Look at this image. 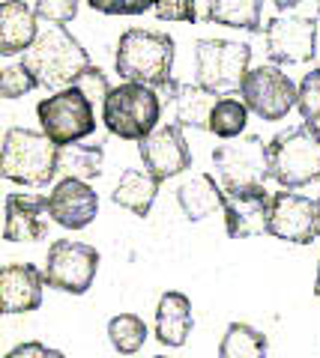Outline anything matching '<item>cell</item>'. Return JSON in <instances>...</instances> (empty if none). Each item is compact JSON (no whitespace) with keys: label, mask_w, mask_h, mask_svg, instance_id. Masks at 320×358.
Segmentation results:
<instances>
[{"label":"cell","mask_w":320,"mask_h":358,"mask_svg":"<svg viewBox=\"0 0 320 358\" xmlns=\"http://www.w3.org/2000/svg\"><path fill=\"white\" fill-rule=\"evenodd\" d=\"M25 63L36 75L39 87L63 90V87H72L81 78V72L90 66V54L66 30V24L42 18L36 39L25 51Z\"/></svg>","instance_id":"1"},{"label":"cell","mask_w":320,"mask_h":358,"mask_svg":"<svg viewBox=\"0 0 320 358\" xmlns=\"http://www.w3.org/2000/svg\"><path fill=\"white\" fill-rule=\"evenodd\" d=\"M174 39L165 30L129 27L117 42L114 66L120 78L150 87H165L174 69Z\"/></svg>","instance_id":"2"},{"label":"cell","mask_w":320,"mask_h":358,"mask_svg":"<svg viewBox=\"0 0 320 358\" xmlns=\"http://www.w3.org/2000/svg\"><path fill=\"white\" fill-rule=\"evenodd\" d=\"M270 176L281 188L320 182V122L305 120L270 141Z\"/></svg>","instance_id":"3"},{"label":"cell","mask_w":320,"mask_h":358,"mask_svg":"<svg viewBox=\"0 0 320 358\" xmlns=\"http://www.w3.org/2000/svg\"><path fill=\"white\" fill-rule=\"evenodd\" d=\"M57 155L60 147L46 131H33L13 126L4 134V152H0V171L9 182L42 188L57 176Z\"/></svg>","instance_id":"4"},{"label":"cell","mask_w":320,"mask_h":358,"mask_svg":"<svg viewBox=\"0 0 320 358\" xmlns=\"http://www.w3.org/2000/svg\"><path fill=\"white\" fill-rule=\"evenodd\" d=\"M162 102L156 87L126 81L111 87V93L102 102V120L105 129L123 141H144L147 134L159 126Z\"/></svg>","instance_id":"5"},{"label":"cell","mask_w":320,"mask_h":358,"mask_svg":"<svg viewBox=\"0 0 320 358\" xmlns=\"http://www.w3.org/2000/svg\"><path fill=\"white\" fill-rule=\"evenodd\" d=\"M251 45L234 39H197L195 42V81L213 93H237L249 75Z\"/></svg>","instance_id":"6"},{"label":"cell","mask_w":320,"mask_h":358,"mask_svg":"<svg viewBox=\"0 0 320 358\" xmlns=\"http://www.w3.org/2000/svg\"><path fill=\"white\" fill-rule=\"evenodd\" d=\"M36 117H39L42 131H46L57 147L78 143V141L90 138V134L96 131L93 102L87 99V93L78 84L63 87V90H57V93L46 96L36 105Z\"/></svg>","instance_id":"7"},{"label":"cell","mask_w":320,"mask_h":358,"mask_svg":"<svg viewBox=\"0 0 320 358\" xmlns=\"http://www.w3.org/2000/svg\"><path fill=\"white\" fill-rule=\"evenodd\" d=\"M46 281L60 293L84 296L93 287L99 272V251L87 242L54 239L46 254Z\"/></svg>","instance_id":"8"},{"label":"cell","mask_w":320,"mask_h":358,"mask_svg":"<svg viewBox=\"0 0 320 358\" xmlns=\"http://www.w3.org/2000/svg\"><path fill=\"white\" fill-rule=\"evenodd\" d=\"M242 102L249 105V110H255L260 120L267 122H279L296 108L300 99V87H296L288 72L279 69V63H267L258 69H249L246 81L239 87Z\"/></svg>","instance_id":"9"},{"label":"cell","mask_w":320,"mask_h":358,"mask_svg":"<svg viewBox=\"0 0 320 358\" xmlns=\"http://www.w3.org/2000/svg\"><path fill=\"white\" fill-rule=\"evenodd\" d=\"M213 164L222 185H260L270 179V143L258 134L230 138L213 150Z\"/></svg>","instance_id":"10"},{"label":"cell","mask_w":320,"mask_h":358,"mask_svg":"<svg viewBox=\"0 0 320 358\" xmlns=\"http://www.w3.org/2000/svg\"><path fill=\"white\" fill-rule=\"evenodd\" d=\"M222 212H225V227L230 239H255V236L270 233L272 194L267 192V182L225 185Z\"/></svg>","instance_id":"11"},{"label":"cell","mask_w":320,"mask_h":358,"mask_svg":"<svg viewBox=\"0 0 320 358\" xmlns=\"http://www.w3.org/2000/svg\"><path fill=\"white\" fill-rule=\"evenodd\" d=\"M270 236L293 245H312L320 239V194L305 197L296 194V188L272 194L270 212Z\"/></svg>","instance_id":"12"},{"label":"cell","mask_w":320,"mask_h":358,"mask_svg":"<svg viewBox=\"0 0 320 358\" xmlns=\"http://www.w3.org/2000/svg\"><path fill=\"white\" fill-rule=\"evenodd\" d=\"M263 39H267V54L279 66H296V63L314 60L317 54L314 15H300V13L275 15L263 27Z\"/></svg>","instance_id":"13"},{"label":"cell","mask_w":320,"mask_h":358,"mask_svg":"<svg viewBox=\"0 0 320 358\" xmlns=\"http://www.w3.org/2000/svg\"><path fill=\"white\" fill-rule=\"evenodd\" d=\"M141 162L156 179H174L192 167V150L186 143L183 126L168 122V126H156L144 141L138 143Z\"/></svg>","instance_id":"14"},{"label":"cell","mask_w":320,"mask_h":358,"mask_svg":"<svg viewBox=\"0 0 320 358\" xmlns=\"http://www.w3.org/2000/svg\"><path fill=\"white\" fill-rule=\"evenodd\" d=\"M51 221L66 230H84L99 215V194L87 185V179L63 176L48 192Z\"/></svg>","instance_id":"15"},{"label":"cell","mask_w":320,"mask_h":358,"mask_svg":"<svg viewBox=\"0 0 320 358\" xmlns=\"http://www.w3.org/2000/svg\"><path fill=\"white\" fill-rule=\"evenodd\" d=\"M46 268L33 263H9L0 268V310L4 313H30L42 305Z\"/></svg>","instance_id":"16"},{"label":"cell","mask_w":320,"mask_h":358,"mask_svg":"<svg viewBox=\"0 0 320 358\" xmlns=\"http://www.w3.org/2000/svg\"><path fill=\"white\" fill-rule=\"evenodd\" d=\"M48 194H6V242H39L48 236Z\"/></svg>","instance_id":"17"},{"label":"cell","mask_w":320,"mask_h":358,"mask_svg":"<svg viewBox=\"0 0 320 358\" xmlns=\"http://www.w3.org/2000/svg\"><path fill=\"white\" fill-rule=\"evenodd\" d=\"M165 93V102L171 105V117L176 126L183 129H209V114H213V105L218 102V93L207 90L201 84H183V81H171L162 87Z\"/></svg>","instance_id":"18"},{"label":"cell","mask_w":320,"mask_h":358,"mask_svg":"<svg viewBox=\"0 0 320 358\" xmlns=\"http://www.w3.org/2000/svg\"><path fill=\"white\" fill-rule=\"evenodd\" d=\"M36 9H30L25 0H4L0 3V54L13 57L25 54L39 33Z\"/></svg>","instance_id":"19"},{"label":"cell","mask_w":320,"mask_h":358,"mask_svg":"<svg viewBox=\"0 0 320 358\" xmlns=\"http://www.w3.org/2000/svg\"><path fill=\"white\" fill-rule=\"evenodd\" d=\"M195 329V317H192V301L189 296L168 289L162 293L159 305H156V341L162 346H183L189 341V334Z\"/></svg>","instance_id":"20"},{"label":"cell","mask_w":320,"mask_h":358,"mask_svg":"<svg viewBox=\"0 0 320 358\" xmlns=\"http://www.w3.org/2000/svg\"><path fill=\"white\" fill-rule=\"evenodd\" d=\"M225 185L216 182L213 173H195L176 188V203H180L186 221H204L216 209H222Z\"/></svg>","instance_id":"21"},{"label":"cell","mask_w":320,"mask_h":358,"mask_svg":"<svg viewBox=\"0 0 320 358\" xmlns=\"http://www.w3.org/2000/svg\"><path fill=\"white\" fill-rule=\"evenodd\" d=\"M159 182H162V179L153 176L147 167H144V171H141V167H129V171L120 173V182H117V188L111 192V200H114L117 206L129 209L132 215L147 218L153 203H156Z\"/></svg>","instance_id":"22"},{"label":"cell","mask_w":320,"mask_h":358,"mask_svg":"<svg viewBox=\"0 0 320 358\" xmlns=\"http://www.w3.org/2000/svg\"><path fill=\"white\" fill-rule=\"evenodd\" d=\"M207 21L246 33H260L263 24V0H209Z\"/></svg>","instance_id":"23"},{"label":"cell","mask_w":320,"mask_h":358,"mask_svg":"<svg viewBox=\"0 0 320 358\" xmlns=\"http://www.w3.org/2000/svg\"><path fill=\"white\" fill-rule=\"evenodd\" d=\"M105 164V147L102 143H66L57 155V171L63 176H78V179H96L102 176Z\"/></svg>","instance_id":"24"},{"label":"cell","mask_w":320,"mask_h":358,"mask_svg":"<svg viewBox=\"0 0 320 358\" xmlns=\"http://www.w3.org/2000/svg\"><path fill=\"white\" fill-rule=\"evenodd\" d=\"M267 352H270L267 334L249 326V322H230L222 343H218V358H260Z\"/></svg>","instance_id":"25"},{"label":"cell","mask_w":320,"mask_h":358,"mask_svg":"<svg viewBox=\"0 0 320 358\" xmlns=\"http://www.w3.org/2000/svg\"><path fill=\"white\" fill-rule=\"evenodd\" d=\"M249 122V105L242 99H234L230 93L218 96V102L213 105V114H209V129L216 138L230 141V138H239L242 129Z\"/></svg>","instance_id":"26"},{"label":"cell","mask_w":320,"mask_h":358,"mask_svg":"<svg viewBox=\"0 0 320 358\" xmlns=\"http://www.w3.org/2000/svg\"><path fill=\"white\" fill-rule=\"evenodd\" d=\"M147 322L138 313H117L108 320V341L120 355H132L147 343Z\"/></svg>","instance_id":"27"},{"label":"cell","mask_w":320,"mask_h":358,"mask_svg":"<svg viewBox=\"0 0 320 358\" xmlns=\"http://www.w3.org/2000/svg\"><path fill=\"white\" fill-rule=\"evenodd\" d=\"M36 87H39L36 75H33V69L25 60L6 66L4 75H0V96H4V99H21V96L33 93Z\"/></svg>","instance_id":"28"},{"label":"cell","mask_w":320,"mask_h":358,"mask_svg":"<svg viewBox=\"0 0 320 358\" xmlns=\"http://www.w3.org/2000/svg\"><path fill=\"white\" fill-rule=\"evenodd\" d=\"M296 108H300L302 120L320 122V69L305 72V78L300 81V99H296Z\"/></svg>","instance_id":"29"},{"label":"cell","mask_w":320,"mask_h":358,"mask_svg":"<svg viewBox=\"0 0 320 358\" xmlns=\"http://www.w3.org/2000/svg\"><path fill=\"white\" fill-rule=\"evenodd\" d=\"M153 13L162 21H183V24H195L197 6L195 0H153Z\"/></svg>","instance_id":"30"},{"label":"cell","mask_w":320,"mask_h":358,"mask_svg":"<svg viewBox=\"0 0 320 358\" xmlns=\"http://www.w3.org/2000/svg\"><path fill=\"white\" fill-rule=\"evenodd\" d=\"M75 84H78V87L84 90L90 102H105L108 93H111V84H108V75H105L102 69H99V66H93V63H90V66H87V69L81 72V78H78V81H75Z\"/></svg>","instance_id":"31"},{"label":"cell","mask_w":320,"mask_h":358,"mask_svg":"<svg viewBox=\"0 0 320 358\" xmlns=\"http://www.w3.org/2000/svg\"><path fill=\"white\" fill-rule=\"evenodd\" d=\"M33 9H36L39 18L66 24V21L78 15V0H33Z\"/></svg>","instance_id":"32"},{"label":"cell","mask_w":320,"mask_h":358,"mask_svg":"<svg viewBox=\"0 0 320 358\" xmlns=\"http://www.w3.org/2000/svg\"><path fill=\"white\" fill-rule=\"evenodd\" d=\"M87 3L105 15H141L153 9V0H87Z\"/></svg>","instance_id":"33"},{"label":"cell","mask_w":320,"mask_h":358,"mask_svg":"<svg viewBox=\"0 0 320 358\" xmlns=\"http://www.w3.org/2000/svg\"><path fill=\"white\" fill-rule=\"evenodd\" d=\"M6 358H63V352L51 350V346L39 343V341H30V343H18L15 350H9Z\"/></svg>","instance_id":"34"},{"label":"cell","mask_w":320,"mask_h":358,"mask_svg":"<svg viewBox=\"0 0 320 358\" xmlns=\"http://www.w3.org/2000/svg\"><path fill=\"white\" fill-rule=\"evenodd\" d=\"M272 3H275V6H279V9H281V13H291V9H296V6H300V3H302V0H272Z\"/></svg>","instance_id":"35"},{"label":"cell","mask_w":320,"mask_h":358,"mask_svg":"<svg viewBox=\"0 0 320 358\" xmlns=\"http://www.w3.org/2000/svg\"><path fill=\"white\" fill-rule=\"evenodd\" d=\"M314 296L320 299V260H317V278H314Z\"/></svg>","instance_id":"36"},{"label":"cell","mask_w":320,"mask_h":358,"mask_svg":"<svg viewBox=\"0 0 320 358\" xmlns=\"http://www.w3.org/2000/svg\"><path fill=\"white\" fill-rule=\"evenodd\" d=\"M317 185H320V182H317ZM317 194H320V192H317Z\"/></svg>","instance_id":"37"}]
</instances>
